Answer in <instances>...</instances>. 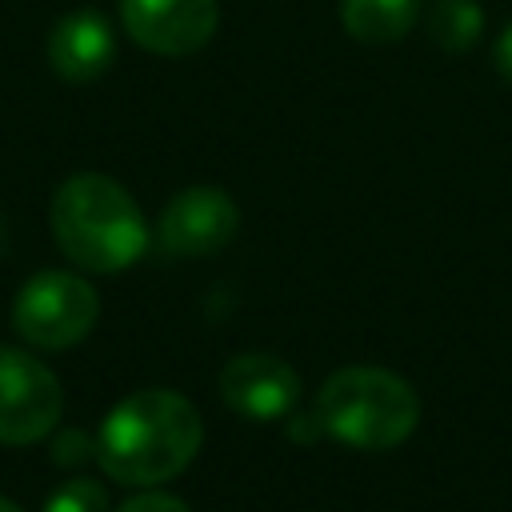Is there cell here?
Segmentation results:
<instances>
[{
    "instance_id": "6da1fadb",
    "label": "cell",
    "mask_w": 512,
    "mask_h": 512,
    "mask_svg": "<svg viewBox=\"0 0 512 512\" xmlns=\"http://www.w3.org/2000/svg\"><path fill=\"white\" fill-rule=\"evenodd\" d=\"M204 424L188 396L172 388H140L124 396L96 432L100 468L132 488L172 480L200 452Z\"/></svg>"
},
{
    "instance_id": "7a4b0ae2",
    "label": "cell",
    "mask_w": 512,
    "mask_h": 512,
    "mask_svg": "<svg viewBox=\"0 0 512 512\" xmlns=\"http://www.w3.org/2000/svg\"><path fill=\"white\" fill-rule=\"evenodd\" d=\"M52 236L84 272H124L148 248V224L124 184L100 172L68 176L52 196Z\"/></svg>"
},
{
    "instance_id": "3957f363",
    "label": "cell",
    "mask_w": 512,
    "mask_h": 512,
    "mask_svg": "<svg viewBox=\"0 0 512 512\" xmlns=\"http://www.w3.org/2000/svg\"><path fill=\"white\" fill-rule=\"evenodd\" d=\"M316 424L348 448L388 452L416 432L420 396L404 376L388 368H340L324 380L316 396Z\"/></svg>"
},
{
    "instance_id": "277c9868",
    "label": "cell",
    "mask_w": 512,
    "mask_h": 512,
    "mask_svg": "<svg viewBox=\"0 0 512 512\" xmlns=\"http://www.w3.org/2000/svg\"><path fill=\"white\" fill-rule=\"evenodd\" d=\"M100 316L96 288L76 272H36L12 300V328L20 340L44 352H64L80 344Z\"/></svg>"
},
{
    "instance_id": "5b68a950",
    "label": "cell",
    "mask_w": 512,
    "mask_h": 512,
    "mask_svg": "<svg viewBox=\"0 0 512 512\" xmlns=\"http://www.w3.org/2000/svg\"><path fill=\"white\" fill-rule=\"evenodd\" d=\"M64 408L60 380L32 352L0 348V444L44 440Z\"/></svg>"
},
{
    "instance_id": "8992f818",
    "label": "cell",
    "mask_w": 512,
    "mask_h": 512,
    "mask_svg": "<svg viewBox=\"0 0 512 512\" xmlns=\"http://www.w3.org/2000/svg\"><path fill=\"white\" fill-rule=\"evenodd\" d=\"M240 228V208L224 188H184L160 212V248L168 256L200 260L220 252Z\"/></svg>"
},
{
    "instance_id": "52a82bcc",
    "label": "cell",
    "mask_w": 512,
    "mask_h": 512,
    "mask_svg": "<svg viewBox=\"0 0 512 512\" xmlns=\"http://www.w3.org/2000/svg\"><path fill=\"white\" fill-rule=\"evenodd\" d=\"M120 20L128 36L156 56H188L200 52L216 24V0H120Z\"/></svg>"
},
{
    "instance_id": "ba28073f",
    "label": "cell",
    "mask_w": 512,
    "mask_h": 512,
    "mask_svg": "<svg viewBox=\"0 0 512 512\" xmlns=\"http://www.w3.org/2000/svg\"><path fill=\"white\" fill-rule=\"evenodd\" d=\"M220 400L244 420H280L300 400V376L272 352H240L220 368Z\"/></svg>"
},
{
    "instance_id": "9c48e42d",
    "label": "cell",
    "mask_w": 512,
    "mask_h": 512,
    "mask_svg": "<svg viewBox=\"0 0 512 512\" xmlns=\"http://www.w3.org/2000/svg\"><path fill=\"white\" fill-rule=\"evenodd\" d=\"M116 60V32L96 8H76L60 16L48 32V64L68 84L100 80Z\"/></svg>"
},
{
    "instance_id": "30bf717a",
    "label": "cell",
    "mask_w": 512,
    "mask_h": 512,
    "mask_svg": "<svg viewBox=\"0 0 512 512\" xmlns=\"http://www.w3.org/2000/svg\"><path fill=\"white\" fill-rule=\"evenodd\" d=\"M420 0H340V24L360 44H392L416 24Z\"/></svg>"
},
{
    "instance_id": "8fae6325",
    "label": "cell",
    "mask_w": 512,
    "mask_h": 512,
    "mask_svg": "<svg viewBox=\"0 0 512 512\" xmlns=\"http://www.w3.org/2000/svg\"><path fill=\"white\" fill-rule=\"evenodd\" d=\"M484 28V8L476 0H436L428 12V36L444 52H468Z\"/></svg>"
},
{
    "instance_id": "7c38bea8",
    "label": "cell",
    "mask_w": 512,
    "mask_h": 512,
    "mask_svg": "<svg viewBox=\"0 0 512 512\" xmlns=\"http://www.w3.org/2000/svg\"><path fill=\"white\" fill-rule=\"evenodd\" d=\"M44 512H108V496L96 480H68L60 484L48 500H44Z\"/></svg>"
},
{
    "instance_id": "4fadbf2b",
    "label": "cell",
    "mask_w": 512,
    "mask_h": 512,
    "mask_svg": "<svg viewBox=\"0 0 512 512\" xmlns=\"http://www.w3.org/2000/svg\"><path fill=\"white\" fill-rule=\"evenodd\" d=\"M92 456H96V440H88L84 432H60V436L52 440V460L64 464V468L84 464V460H92Z\"/></svg>"
},
{
    "instance_id": "5bb4252c",
    "label": "cell",
    "mask_w": 512,
    "mask_h": 512,
    "mask_svg": "<svg viewBox=\"0 0 512 512\" xmlns=\"http://www.w3.org/2000/svg\"><path fill=\"white\" fill-rule=\"evenodd\" d=\"M120 512H192V508H188L184 500L168 496V492H140V496L124 500Z\"/></svg>"
},
{
    "instance_id": "9a60e30c",
    "label": "cell",
    "mask_w": 512,
    "mask_h": 512,
    "mask_svg": "<svg viewBox=\"0 0 512 512\" xmlns=\"http://www.w3.org/2000/svg\"><path fill=\"white\" fill-rule=\"evenodd\" d=\"M496 72L512 84V24L500 32V40H496Z\"/></svg>"
},
{
    "instance_id": "2e32d148",
    "label": "cell",
    "mask_w": 512,
    "mask_h": 512,
    "mask_svg": "<svg viewBox=\"0 0 512 512\" xmlns=\"http://www.w3.org/2000/svg\"><path fill=\"white\" fill-rule=\"evenodd\" d=\"M0 512H20V504H12V500H4V496H0Z\"/></svg>"
}]
</instances>
